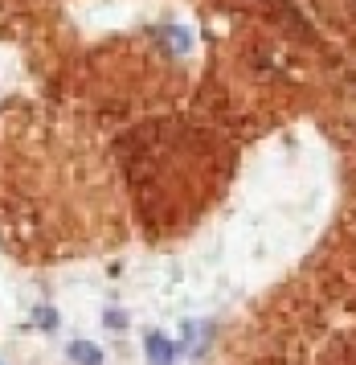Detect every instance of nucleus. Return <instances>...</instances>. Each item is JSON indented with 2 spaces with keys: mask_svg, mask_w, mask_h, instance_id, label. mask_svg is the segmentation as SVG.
<instances>
[{
  "mask_svg": "<svg viewBox=\"0 0 356 365\" xmlns=\"http://www.w3.org/2000/svg\"><path fill=\"white\" fill-rule=\"evenodd\" d=\"M70 357H78L82 365H98V349L95 345H82V341H78V345H70Z\"/></svg>",
  "mask_w": 356,
  "mask_h": 365,
  "instance_id": "f257e3e1",
  "label": "nucleus"
}]
</instances>
